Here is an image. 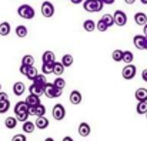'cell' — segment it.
Here are the masks:
<instances>
[{
	"instance_id": "1",
	"label": "cell",
	"mask_w": 147,
	"mask_h": 141,
	"mask_svg": "<svg viewBox=\"0 0 147 141\" xmlns=\"http://www.w3.org/2000/svg\"><path fill=\"white\" fill-rule=\"evenodd\" d=\"M104 4L101 0H84L83 1V9L89 13H97L100 10H103Z\"/></svg>"
},
{
	"instance_id": "2",
	"label": "cell",
	"mask_w": 147,
	"mask_h": 141,
	"mask_svg": "<svg viewBox=\"0 0 147 141\" xmlns=\"http://www.w3.org/2000/svg\"><path fill=\"white\" fill-rule=\"evenodd\" d=\"M17 14H19L22 19L32 20V19H34L36 11H34V9H33L30 4H22V6L17 7Z\"/></svg>"
},
{
	"instance_id": "3",
	"label": "cell",
	"mask_w": 147,
	"mask_h": 141,
	"mask_svg": "<svg viewBox=\"0 0 147 141\" xmlns=\"http://www.w3.org/2000/svg\"><path fill=\"white\" fill-rule=\"evenodd\" d=\"M61 94H63V90L54 87L53 83H47V84L45 86V95H46L47 98H59Z\"/></svg>"
},
{
	"instance_id": "4",
	"label": "cell",
	"mask_w": 147,
	"mask_h": 141,
	"mask_svg": "<svg viewBox=\"0 0 147 141\" xmlns=\"http://www.w3.org/2000/svg\"><path fill=\"white\" fill-rule=\"evenodd\" d=\"M51 115H53V118H54L56 121L64 120V117H66V108H64V105L60 104V103L54 104V107H53V110H51Z\"/></svg>"
},
{
	"instance_id": "5",
	"label": "cell",
	"mask_w": 147,
	"mask_h": 141,
	"mask_svg": "<svg viewBox=\"0 0 147 141\" xmlns=\"http://www.w3.org/2000/svg\"><path fill=\"white\" fill-rule=\"evenodd\" d=\"M113 19H114V24H117L119 27H123L127 24V14L123 10H116L113 14Z\"/></svg>"
},
{
	"instance_id": "6",
	"label": "cell",
	"mask_w": 147,
	"mask_h": 141,
	"mask_svg": "<svg viewBox=\"0 0 147 141\" xmlns=\"http://www.w3.org/2000/svg\"><path fill=\"white\" fill-rule=\"evenodd\" d=\"M136 73H137V68H136L134 64H126V67H123V70H121V76H123L124 80L134 79Z\"/></svg>"
},
{
	"instance_id": "7",
	"label": "cell",
	"mask_w": 147,
	"mask_h": 141,
	"mask_svg": "<svg viewBox=\"0 0 147 141\" xmlns=\"http://www.w3.org/2000/svg\"><path fill=\"white\" fill-rule=\"evenodd\" d=\"M42 14H43V17H47V19L54 16V6L51 1L46 0L42 3Z\"/></svg>"
},
{
	"instance_id": "8",
	"label": "cell",
	"mask_w": 147,
	"mask_h": 141,
	"mask_svg": "<svg viewBox=\"0 0 147 141\" xmlns=\"http://www.w3.org/2000/svg\"><path fill=\"white\" fill-rule=\"evenodd\" d=\"M29 115H36V117H43L46 115V107L40 103L39 105L29 107Z\"/></svg>"
},
{
	"instance_id": "9",
	"label": "cell",
	"mask_w": 147,
	"mask_h": 141,
	"mask_svg": "<svg viewBox=\"0 0 147 141\" xmlns=\"http://www.w3.org/2000/svg\"><path fill=\"white\" fill-rule=\"evenodd\" d=\"M77 131H79V136L80 137H89L90 133H92V127L87 124V123H80L79 127H77Z\"/></svg>"
},
{
	"instance_id": "10",
	"label": "cell",
	"mask_w": 147,
	"mask_h": 141,
	"mask_svg": "<svg viewBox=\"0 0 147 141\" xmlns=\"http://www.w3.org/2000/svg\"><path fill=\"white\" fill-rule=\"evenodd\" d=\"M69 100H70V103L73 104V105H79L82 101H83V95L80 91H77V90H73L70 95H69Z\"/></svg>"
},
{
	"instance_id": "11",
	"label": "cell",
	"mask_w": 147,
	"mask_h": 141,
	"mask_svg": "<svg viewBox=\"0 0 147 141\" xmlns=\"http://www.w3.org/2000/svg\"><path fill=\"white\" fill-rule=\"evenodd\" d=\"M49 124H50V121L46 115L37 117V120L34 121V126H36V128H39V130H46V128L49 127Z\"/></svg>"
},
{
	"instance_id": "12",
	"label": "cell",
	"mask_w": 147,
	"mask_h": 141,
	"mask_svg": "<svg viewBox=\"0 0 147 141\" xmlns=\"http://www.w3.org/2000/svg\"><path fill=\"white\" fill-rule=\"evenodd\" d=\"M24 91H26V86H24L23 81H16L13 84V93H14V95L20 97V95L24 94Z\"/></svg>"
},
{
	"instance_id": "13",
	"label": "cell",
	"mask_w": 147,
	"mask_h": 141,
	"mask_svg": "<svg viewBox=\"0 0 147 141\" xmlns=\"http://www.w3.org/2000/svg\"><path fill=\"white\" fill-rule=\"evenodd\" d=\"M134 21H136L137 26H142L143 27L144 24H147V14L143 13V11H137L134 14Z\"/></svg>"
},
{
	"instance_id": "14",
	"label": "cell",
	"mask_w": 147,
	"mask_h": 141,
	"mask_svg": "<svg viewBox=\"0 0 147 141\" xmlns=\"http://www.w3.org/2000/svg\"><path fill=\"white\" fill-rule=\"evenodd\" d=\"M56 61V56H54V53L53 51H45L43 53V56H42V63H46V64H53Z\"/></svg>"
},
{
	"instance_id": "15",
	"label": "cell",
	"mask_w": 147,
	"mask_h": 141,
	"mask_svg": "<svg viewBox=\"0 0 147 141\" xmlns=\"http://www.w3.org/2000/svg\"><path fill=\"white\" fill-rule=\"evenodd\" d=\"M133 44L137 50H144V36L143 34H136L133 37Z\"/></svg>"
},
{
	"instance_id": "16",
	"label": "cell",
	"mask_w": 147,
	"mask_h": 141,
	"mask_svg": "<svg viewBox=\"0 0 147 141\" xmlns=\"http://www.w3.org/2000/svg\"><path fill=\"white\" fill-rule=\"evenodd\" d=\"M20 113H29V105L26 104V101H19L14 105V115L20 114Z\"/></svg>"
},
{
	"instance_id": "17",
	"label": "cell",
	"mask_w": 147,
	"mask_h": 141,
	"mask_svg": "<svg viewBox=\"0 0 147 141\" xmlns=\"http://www.w3.org/2000/svg\"><path fill=\"white\" fill-rule=\"evenodd\" d=\"M24 101H26V104L29 107H34V105H39L40 104V97L39 95H34V94H29Z\"/></svg>"
},
{
	"instance_id": "18",
	"label": "cell",
	"mask_w": 147,
	"mask_h": 141,
	"mask_svg": "<svg viewBox=\"0 0 147 141\" xmlns=\"http://www.w3.org/2000/svg\"><path fill=\"white\" fill-rule=\"evenodd\" d=\"M66 67L61 64V61H54L53 63V73L57 76V77H61V74L64 73Z\"/></svg>"
},
{
	"instance_id": "19",
	"label": "cell",
	"mask_w": 147,
	"mask_h": 141,
	"mask_svg": "<svg viewBox=\"0 0 147 141\" xmlns=\"http://www.w3.org/2000/svg\"><path fill=\"white\" fill-rule=\"evenodd\" d=\"M29 91H30V94H34V95H39V97H40L42 94H45V87L32 83V86L29 87Z\"/></svg>"
},
{
	"instance_id": "20",
	"label": "cell",
	"mask_w": 147,
	"mask_h": 141,
	"mask_svg": "<svg viewBox=\"0 0 147 141\" xmlns=\"http://www.w3.org/2000/svg\"><path fill=\"white\" fill-rule=\"evenodd\" d=\"M134 97L137 101H147V89H143V87L137 89L134 93Z\"/></svg>"
},
{
	"instance_id": "21",
	"label": "cell",
	"mask_w": 147,
	"mask_h": 141,
	"mask_svg": "<svg viewBox=\"0 0 147 141\" xmlns=\"http://www.w3.org/2000/svg\"><path fill=\"white\" fill-rule=\"evenodd\" d=\"M10 30H11V27H10V23L9 21H1L0 23V36H3V37L9 36L10 34Z\"/></svg>"
},
{
	"instance_id": "22",
	"label": "cell",
	"mask_w": 147,
	"mask_h": 141,
	"mask_svg": "<svg viewBox=\"0 0 147 141\" xmlns=\"http://www.w3.org/2000/svg\"><path fill=\"white\" fill-rule=\"evenodd\" d=\"M83 29H84L87 33L94 32V30H96V21H94V20H92V19L84 20V23H83Z\"/></svg>"
},
{
	"instance_id": "23",
	"label": "cell",
	"mask_w": 147,
	"mask_h": 141,
	"mask_svg": "<svg viewBox=\"0 0 147 141\" xmlns=\"http://www.w3.org/2000/svg\"><path fill=\"white\" fill-rule=\"evenodd\" d=\"M123 63H126V64H133V61H134V54L130 51V50H124L123 51V60H121Z\"/></svg>"
},
{
	"instance_id": "24",
	"label": "cell",
	"mask_w": 147,
	"mask_h": 141,
	"mask_svg": "<svg viewBox=\"0 0 147 141\" xmlns=\"http://www.w3.org/2000/svg\"><path fill=\"white\" fill-rule=\"evenodd\" d=\"M22 127H23V133H24V134H32V133L36 130L34 123H32V121H29V120H27V121H24Z\"/></svg>"
},
{
	"instance_id": "25",
	"label": "cell",
	"mask_w": 147,
	"mask_h": 141,
	"mask_svg": "<svg viewBox=\"0 0 147 141\" xmlns=\"http://www.w3.org/2000/svg\"><path fill=\"white\" fill-rule=\"evenodd\" d=\"M17 120H16V117H7L6 120H4V126H6V128H9V130H13V128H16L17 127Z\"/></svg>"
},
{
	"instance_id": "26",
	"label": "cell",
	"mask_w": 147,
	"mask_h": 141,
	"mask_svg": "<svg viewBox=\"0 0 147 141\" xmlns=\"http://www.w3.org/2000/svg\"><path fill=\"white\" fill-rule=\"evenodd\" d=\"M27 33H29V30H27V27H26V26L20 24V26H17V27H16V36H17V37L24 39V37L27 36Z\"/></svg>"
},
{
	"instance_id": "27",
	"label": "cell",
	"mask_w": 147,
	"mask_h": 141,
	"mask_svg": "<svg viewBox=\"0 0 147 141\" xmlns=\"http://www.w3.org/2000/svg\"><path fill=\"white\" fill-rule=\"evenodd\" d=\"M22 64L23 66H27V67H33L34 66V57L30 56V54H26L22 57Z\"/></svg>"
},
{
	"instance_id": "28",
	"label": "cell",
	"mask_w": 147,
	"mask_h": 141,
	"mask_svg": "<svg viewBox=\"0 0 147 141\" xmlns=\"http://www.w3.org/2000/svg\"><path fill=\"white\" fill-rule=\"evenodd\" d=\"M61 64L64 66V67H70L73 63H74V58H73V56L71 54H64L63 57H61Z\"/></svg>"
},
{
	"instance_id": "29",
	"label": "cell",
	"mask_w": 147,
	"mask_h": 141,
	"mask_svg": "<svg viewBox=\"0 0 147 141\" xmlns=\"http://www.w3.org/2000/svg\"><path fill=\"white\" fill-rule=\"evenodd\" d=\"M32 81H33L34 84H39V86H43V87L47 84V79H46V76H45V74H37Z\"/></svg>"
},
{
	"instance_id": "30",
	"label": "cell",
	"mask_w": 147,
	"mask_h": 141,
	"mask_svg": "<svg viewBox=\"0 0 147 141\" xmlns=\"http://www.w3.org/2000/svg\"><path fill=\"white\" fill-rule=\"evenodd\" d=\"M111 58H113V61H116V63H120V61L123 60V50H120V48H116V50L111 53Z\"/></svg>"
},
{
	"instance_id": "31",
	"label": "cell",
	"mask_w": 147,
	"mask_h": 141,
	"mask_svg": "<svg viewBox=\"0 0 147 141\" xmlns=\"http://www.w3.org/2000/svg\"><path fill=\"white\" fill-rule=\"evenodd\" d=\"M137 114H146L147 113V101H139L136 105Z\"/></svg>"
},
{
	"instance_id": "32",
	"label": "cell",
	"mask_w": 147,
	"mask_h": 141,
	"mask_svg": "<svg viewBox=\"0 0 147 141\" xmlns=\"http://www.w3.org/2000/svg\"><path fill=\"white\" fill-rule=\"evenodd\" d=\"M101 20L106 23V26H107V27H111V26H114V19H113V16H111V14H103Z\"/></svg>"
},
{
	"instance_id": "33",
	"label": "cell",
	"mask_w": 147,
	"mask_h": 141,
	"mask_svg": "<svg viewBox=\"0 0 147 141\" xmlns=\"http://www.w3.org/2000/svg\"><path fill=\"white\" fill-rule=\"evenodd\" d=\"M53 86L57 87V89H61V90H63V89L66 87V80H64L63 77H57V79H54Z\"/></svg>"
},
{
	"instance_id": "34",
	"label": "cell",
	"mask_w": 147,
	"mask_h": 141,
	"mask_svg": "<svg viewBox=\"0 0 147 141\" xmlns=\"http://www.w3.org/2000/svg\"><path fill=\"white\" fill-rule=\"evenodd\" d=\"M37 74H39V73H37V68H36V67L33 66V67H29V68H27L26 77H27L29 80H33V79H34V77H36Z\"/></svg>"
},
{
	"instance_id": "35",
	"label": "cell",
	"mask_w": 147,
	"mask_h": 141,
	"mask_svg": "<svg viewBox=\"0 0 147 141\" xmlns=\"http://www.w3.org/2000/svg\"><path fill=\"white\" fill-rule=\"evenodd\" d=\"M42 74H45V76L53 74V64H46V63H43V64H42Z\"/></svg>"
},
{
	"instance_id": "36",
	"label": "cell",
	"mask_w": 147,
	"mask_h": 141,
	"mask_svg": "<svg viewBox=\"0 0 147 141\" xmlns=\"http://www.w3.org/2000/svg\"><path fill=\"white\" fill-rule=\"evenodd\" d=\"M14 117L19 123H24V121L29 120V113H20V114H16Z\"/></svg>"
},
{
	"instance_id": "37",
	"label": "cell",
	"mask_w": 147,
	"mask_h": 141,
	"mask_svg": "<svg viewBox=\"0 0 147 141\" xmlns=\"http://www.w3.org/2000/svg\"><path fill=\"white\" fill-rule=\"evenodd\" d=\"M9 108H10V100H9V101H3V103H0V114L7 113Z\"/></svg>"
},
{
	"instance_id": "38",
	"label": "cell",
	"mask_w": 147,
	"mask_h": 141,
	"mask_svg": "<svg viewBox=\"0 0 147 141\" xmlns=\"http://www.w3.org/2000/svg\"><path fill=\"white\" fill-rule=\"evenodd\" d=\"M96 29H97L98 32H101V33H103V32H106V30H107L109 27H107V26H106V23H104V21H103V20L100 19L97 23H96Z\"/></svg>"
},
{
	"instance_id": "39",
	"label": "cell",
	"mask_w": 147,
	"mask_h": 141,
	"mask_svg": "<svg viewBox=\"0 0 147 141\" xmlns=\"http://www.w3.org/2000/svg\"><path fill=\"white\" fill-rule=\"evenodd\" d=\"M11 141H27V137L24 134H16L11 137Z\"/></svg>"
},
{
	"instance_id": "40",
	"label": "cell",
	"mask_w": 147,
	"mask_h": 141,
	"mask_svg": "<svg viewBox=\"0 0 147 141\" xmlns=\"http://www.w3.org/2000/svg\"><path fill=\"white\" fill-rule=\"evenodd\" d=\"M3 101H9V95L4 91H0V103H3Z\"/></svg>"
},
{
	"instance_id": "41",
	"label": "cell",
	"mask_w": 147,
	"mask_h": 141,
	"mask_svg": "<svg viewBox=\"0 0 147 141\" xmlns=\"http://www.w3.org/2000/svg\"><path fill=\"white\" fill-rule=\"evenodd\" d=\"M27 68H29V67H27V66H23V64H22V66H20V68H19V70H20V73H22V74H23V76H26V73H27Z\"/></svg>"
},
{
	"instance_id": "42",
	"label": "cell",
	"mask_w": 147,
	"mask_h": 141,
	"mask_svg": "<svg viewBox=\"0 0 147 141\" xmlns=\"http://www.w3.org/2000/svg\"><path fill=\"white\" fill-rule=\"evenodd\" d=\"M142 80L147 83V68H144V70L142 71Z\"/></svg>"
},
{
	"instance_id": "43",
	"label": "cell",
	"mask_w": 147,
	"mask_h": 141,
	"mask_svg": "<svg viewBox=\"0 0 147 141\" xmlns=\"http://www.w3.org/2000/svg\"><path fill=\"white\" fill-rule=\"evenodd\" d=\"M101 1H103V4H110V6H111L116 0H101Z\"/></svg>"
},
{
	"instance_id": "44",
	"label": "cell",
	"mask_w": 147,
	"mask_h": 141,
	"mask_svg": "<svg viewBox=\"0 0 147 141\" xmlns=\"http://www.w3.org/2000/svg\"><path fill=\"white\" fill-rule=\"evenodd\" d=\"M143 36H144V37H147V24H144V26H143Z\"/></svg>"
},
{
	"instance_id": "45",
	"label": "cell",
	"mask_w": 147,
	"mask_h": 141,
	"mask_svg": "<svg viewBox=\"0 0 147 141\" xmlns=\"http://www.w3.org/2000/svg\"><path fill=\"white\" fill-rule=\"evenodd\" d=\"M70 1H71L73 4H80V3H83L84 0H70Z\"/></svg>"
},
{
	"instance_id": "46",
	"label": "cell",
	"mask_w": 147,
	"mask_h": 141,
	"mask_svg": "<svg viewBox=\"0 0 147 141\" xmlns=\"http://www.w3.org/2000/svg\"><path fill=\"white\" fill-rule=\"evenodd\" d=\"M124 3H126V4H134L136 0H124Z\"/></svg>"
},
{
	"instance_id": "47",
	"label": "cell",
	"mask_w": 147,
	"mask_h": 141,
	"mask_svg": "<svg viewBox=\"0 0 147 141\" xmlns=\"http://www.w3.org/2000/svg\"><path fill=\"white\" fill-rule=\"evenodd\" d=\"M61 141H74V140H73L71 137H69V136H66V137H64V138H63V140H61Z\"/></svg>"
},
{
	"instance_id": "48",
	"label": "cell",
	"mask_w": 147,
	"mask_h": 141,
	"mask_svg": "<svg viewBox=\"0 0 147 141\" xmlns=\"http://www.w3.org/2000/svg\"><path fill=\"white\" fill-rule=\"evenodd\" d=\"M144 50H147V37H144Z\"/></svg>"
},
{
	"instance_id": "49",
	"label": "cell",
	"mask_w": 147,
	"mask_h": 141,
	"mask_svg": "<svg viewBox=\"0 0 147 141\" xmlns=\"http://www.w3.org/2000/svg\"><path fill=\"white\" fill-rule=\"evenodd\" d=\"M45 141H54V138H51V137H47Z\"/></svg>"
},
{
	"instance_id": "50",
	"label": "cell",
	"mask_w": 147,
	"mask_h": 141,
	"mask_svg": "<svg viewBox=\"0 0 147 141\" xmlns=\"http://www.w3.org/2000/svg\"><path fill=\"white\" fill-rule=\"evenodd\" d=\"M142 1V4H147V0H140Z\"/></svg>"
},
{
	"instance_id": "51",
	"label": "cell",
	"mask_w": 147,
	"mask_h": 141,
	"mask_svg": "<svg viewBox=\"0 0 147 141\" xmlns=\"http://www.w3.org/2000/svg\"><path fill=\"white\" fill-rule=\"evenodd\" d=\"M0 91H1V84H0Z\"/></svg>"
},
{
	"instance_id": "52",
	"label": "cell",
	"mask_w": 147,
	"mask_h": 141,
	"mask_svg": "<svg viewBox=\"0 0 147 141\" xmlns=\"http://www.w3.org/2000/svg\"><path fill=\"white\" fill-rule=\"evenodd\" d=\"M146 118H147V113H146Z\"/></svg>"
}]
</instances>
